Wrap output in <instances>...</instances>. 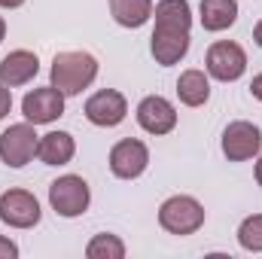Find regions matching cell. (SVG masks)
Listing matches in <instances>:
<instances>
[{
  "label": "cell",
  "instance_id": "cell-1",
  "mask_svg": "<svg viewBox=\"0 0 262 259\" xmlns=\"http://www.w3.org/2000/svg\"><path fill=\"white\" fill-rule=\"evenodd\" d=\"M49 76H52V85L64 98L82 95L98 79V58L92 52H58L52 58Z\"/></svg>",
  "mask_w": 262,
  "mask_h": 259
},
{
  "label": "cell",
  "instance_id": "cell-2",
  "mask_svg": "<svg viewBox=\"0 0 262 259\" xmlns=\"http://www.w3.org/2000/svg\"><path fill=\"white\" fill-rule=\"evenodd\" d=\"M204 204L192 195H171L159 207V226L171 235H195L204 226Z\"/></svg>",
  "mask_w": 262,
  "mask_h": 259
},
{
  "label": "cell",
  "instance_id": "cell-3",
  "mask_svg": "<svg viewBox=\"0 0 262 259\" xmlns=\"http://www.w3.org/2000/svg\"><path fill=\"white\" fill-rule=\"evenodd\" d=\"M49 204L64 220L82 217L89 210V204H92V189H89V183L79 174H64V177L52 180V186H49Z\"/></svg>",
  "mask_w": 262,
  "mask_h": 259
},
{
  "label": "cell",
  "instance_id": "cell-4",
  "mask_svg": "<svg viewBox=\"0 0 262 259\" xmlns=\"http://www.w3.org/2000/svg\"><path fill=\"white\" fill-rule=\"evenodd\" d=\"M40 134L34 131V122H18L0 134V162L9 168H25L37 156Z\"/></svg>",
  "mask_w": 262,
  "mask_h": 259
},
{
  "label": "cell",
  "instance_id": "cell-5",
  "mask_svg": "<svg viewBox=\"0 0 262 259\" xmlns=\"http://www.w3.org/2000/svg\"><path fill=\"white\" fill-rule=\"evenodd\" d=\"M204 64H207V76H213L220 82H235L247 70V52L232 40H216L207 49Z\"/></svg>",
  "mask_w": 262,
  "mask_h": 259
},
{
  "label": "cell",
  "instance_id": "cell-6",
  "mask_svg": "<svg viewBox=\"0 0 262 259\" xmlns=\"http://www.w3.org/2000/svg\"><path fill=\"white\" fill-rule=\"evenodd\" d=\"M43 210L37 195L28 189H6L0 195V220L12 229H34L40 223Z\"/></svg>",
  "mask_w": 262,
  "mask_h": 259
},
{
  "label": "cell",
  "instance_id": "cell-7",
  "mask_svg": "<svg viewBox=\"0 0 262 259\" xmlns=\"http://www.w3.org/2000/svg\"><path fill=\"white\" fill-rule=\"evenodd\" d=\"M259 149H262L259 125L244 122V119L226 125V131H223V156L229 162H247V159L259 156Z\"/></svg>",
  "mask_w": 262,
  "mask_h": 259
},
{
  "label": "cell",
  "instance_id": "cell-8",
  "mask_svg": "<svg viewBox=\"0 0 262 259\" xmlns=\"http://www.w3.org/2000/svg\"><path fill=\"white\" fill-rule=\"evenodd\" d=\"M128 116V101L116 89H101L85 101V119L98 128H116Z\"/></svg>",
  "mask_w": 262,
  "mask_h": 259
},
{
  "label": "cell",
  "instance_id": "cell-9",
  "mask_svg": "<svg viewBox=\"0 0 262 259\" xmlns=\"http://www.w3.org/2000/svg\"><path fill=\"white\" fill-rule=\"evenodd\" d=\"M21 113L34 125H49V122H55V119L64 116V95L55 85L34 89V92H28L21 98Z\"/></svg>",
  "mask_w": 262,
  "mask_h": 259
},
{
  "label": "cell",
  "instance_id": "cell-10",
  "mask_svg": "<svg viewBox=\"0 0 262 259\" xmlns=\"http://www.w3.org/2000/svg\"><path fill=\"white\" fill-rule=\"evenodd\" d=\"M149 165V149L143 140H134V137H125L119 140L113 149H110V171L113 177L119 180H134L146 171Z\"/></svg>",
  "mask_w": 262,
  "mask_h": 259
},
{
  "label": "cell",
  "instance_id": "cell-11",
  "mask_svg": "<svg viewBox=\"0 0 262 259\" xmlns=\"http://www.w3.org/2000/svg\"><path fill=\"white\" fill-rule=\"evenodd\" d=\"M137 125L146 134H156V137L171 134L177 128V110H174V104L168 98L149 95V98H143L137 104Z\"/></svg>",
  "mask_w": 262,
  "mask_h": 259
},
{
  "label": "cell",
  "instance_id": "cell-12",
  "mask_svg": "<svg viewBox=\"0 0 262 259\" xmlns=\"http://www.w3.org/2000/svg\"><path fill=\"white\" fill-rule=\"evenodd\" d=\"M37 73H40V61H37V55L28 52V49H15V52H9V55L0 61V82H3L6 89L28 85Z\"/></svg>",
  "mask_w": 262,
  "mask_h": 259
},
{
  "label": "cell",
  "instance_id": "cell-13",
  "mask_svg": "<svg viewBox=\"0 0 262 259\" xmlns=\"http://www.w3.org/2000/svg\"><path fill=\"white\" fill-rule=\"evenodd\" d=\"M149 52H152L156 64H162V67L177 64V61L186 58V52H189V34H183V31H156V28H152Z\"/></svg>",
  "mask_w": 262,
  "mask_h": 259
},
{
  "label": "cell",
  "instance_id": "cell-14",
  "mask_svg": "<svg viewBox=\"0 0 262 259\" xmlns=\"http://www.w3.org/2000/svg\"><path fill=\"white\" fill-rule=\"evenodd\" d=\"M152 15H156V31H183V34H189V28H192L189 0H159Z\"/></svg>",
  "mask_w": 262,
  "mask_h": 259
},
{
  "label": "cell",
  "instance_id": "cell-15",
  "mask_svg": "<svg viewBox=\"0 0 262 259\" xmlns=\"http://www.w3.org/2000/svg\"><path fill=\"white\" fill-rule=\"evenodd\" d=\"M76 153V140L70 131H49L37 143V159L43 165H67Z\"/></svg>",
  "mask_w": 262,
  "mask_h": 259
},
{
  "label": "cell",
  "instance_id": "cell-16",
  "mask_svg": "<svg viewBox=\"0 0 262 259\" xmlns=\"http://www.w3.org/2000/svg\"><path fill=\"white\" fill-rule=\"evenodd\" d=\"M201 28L210 34H220L238 21V0H201L198 6Z\"/></svg>",
  "mask_w": 262,
  "mask_h": 259
},
{
  "label": "cell",
  "instance_id": "cell-17",
  "mask_svg": "<svg viewBox=\"0 0 262 259\" xmlns=\"http://www.w3.org/2000/svg\"><path fill=\"white\" fill-rule=\"evenodd\" d=\"M177 98L180 104L186 107H204L207 98H210V79L204 70H183L180 79H177Z\"/></svg>",
  "mask_w": 262,
  "mask_h": 259
},
{
  "label": "cell",
  "instance_id": "cell-18",
  "mask_svg": "<svg viewBox=\"0 0 262 259\" xmlns=\"http://www.w3.org/2000/svg\"><path fill=\"white\" fill-rule=\"evenodd\" d=\"M110 15L122 28H143L152 15V0H110Z\"/></svg>",
  "mask_w": 262,
  "mask_h": 259
},
{
  "label": "cell",
  "instance_id": "cell-19",
  "mask_svg": "<svg viewBox=\"0 0 262 259\" xmlns=\"http://www.w3.org/2000/svg\"><path fill=\"white\" fill-rule=\"evenodd\" d=\"M85 256L89 259H122L125 256V244H122L119 235L101 232V235H95V238L85 244Z\"/></svg>",
  "mask_w": 262,
  "mask_h": 259
},
{
  "label": "cell",
  "instance_id": "cell-20",
  "mask_svg": "<svg viewBox=\"0 0 262 259\" xmlns=\"http://www.w3.org/2000/svg\"><path fill=\"white\" fill-rule=\"evenodd\" d=\"M238 244H241L247 253H262V213L247 217V220L238 226Z\"/></svg>",
  "mask_w": 262,
  "mask_h": 259
},
{
  "label": "cell",
  "instance_id": "cell-21",
  "mask_svg": "<svg viewBox=\"0 0 262 259\" xmlns=\"http://www.w3.org/2000/svg\"><path fill=\"white\" fill-rule=\"evenodd\" d=\"M15 256H18V244L0 235V259H15Z\"/></svg>",
  "mask_w": 262,
  "mask_h": 259
},
{
  "label": "cell",
  "instance_id": "cell-22",
  "mask_svg": "<svg viewBox=\"0 0 262 259\" xmlns=\"http://www.w3.org/2000/svg\"><path fill=\"white\" fill-rule=\"evenodd\" d=\"M9 110H12V89H6V85L0 82V119H3Z\"/></svg>",
  "mask_w": 262,
  "mask_h": 259
},
{
  "label": "cell",
  "instance_id": "cell-23",
  "mask_svg": "<svg viewBox=\"0 0 262 259\" xmlns=\"http://www.w3.org/2000/svg\"><path fill=\"white\" fill-rule=\"evenodd\" d=\"M250 95H253L256 101H262V73H256V76L250 79Z\"/></svg>",
  "mask_w": 262,
  "mask_h": 259
},
{
  "label": "cell",
  "instance_id": "cell-24",
  "mask_svg": "<svg viewBox=\"0 0 262 259\" xmlns=\"http://www.w3.org/2000/svg\"><path fill=\"white\" fill-rule=\"evenodd\" d=\"M21 3H25V0H0V6H3V9H18Z\"/></svg>",
  "mask_w": 262,
  "mask_h": 259
},
{
  "label": "cell",
  "instance_id": "cell-25",
  "mask_svg": "<svg viewBox=\"0 0 262 259\" xmlns=\"http://www.w3.org/2000/svg\"><path fill=\"white\" fill-rule=\"evenodd\" d=\"M253 40H256V46H262V18L256 21V28H253Z\"/></svg>",
  "mask_w": 262,
  "mask_h": 259
},
{
  "label": "cell",
  "instance_id": "cell-26",
  "mask_svg": "<svg viewBox=\"0 0 262 259\" xmlns=\"http://www.w3.org/2000/svg\"><path fill=\"white\" fill-rule=\"evenodd\" d=\"M256 183L262 186V156H259V162H256Z\"/></svg>",
  "mask_w": 262,
  "mask_h": 259
},
{
  "label": "cell",
  "instance_id": "cell-27",
  "mask_svg": "<svg viewBox=\"0 0 262 259\" xmlns=\"http://www.w3.org/2000/svg\"><path fill=\"white\" fill-rule=\"evenodd\" d=\"M3 37H6V21H3V15H0V43H3Z\"/></svg>",
  "mask_w": 262,
  "mask_h": 259
}]
</instances>
